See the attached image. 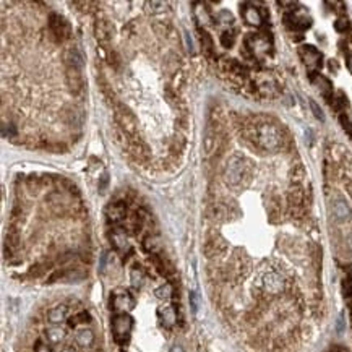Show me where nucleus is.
I'll list each match as a JSON object with an SVG mask.
<instances>
[{
    "mask_svg": "<svg viewBox=\"0 0 352 352\" xmlns=\"http://www.w3.org/2000/svg\"><path fill=\"white\" fill-rule=\"evenodd\" d=\"M257 140L260 146L271 151V149H276L281 145L283 135H281V130L276 125H273V123H262V125L257 128Z\"/></svg>",
    "mask_w": 352,
    "mask_h": 352,
    "instance_id": "nucleus-1",
    "label": "nucleus"
},
{
    "mask_svg": "<svg viewBox=\"0 0 352 352\" xmlns=\"http://www.w3.org/2000/svg\"><path fill=\"white\" fill-rule=\"evenodd\" d=\"M245 171H247V162L245 159L239 158V156H232V158L227 161L226 169H224V180L227 185L236 187L239 185L242 179L245 177Z\"/></svg>",
    "mask_w": 352,
    "mask_h": 352,
    "instance_id": "nucleus-2",
    "label": "nucleus"
},
{
    "mask_svg": "<svg viewBox=\"0 0 352 352\" xmlns=\"http://www.w3.org/2000/svg\"><path fill=\"white\" fill-rule=\"evenodd\" d=\"M132 328H133V318L130 315L119 314L112 318V335H114V340L119 344L128 341Z\"/></svg>",
    "mask_w": 352,
    "mask_h": 352,
    "instance_id": "nucleus-3",
    "label": "nucleus"
},
{
    "mask_svg": "<svg viewBox=\"0 0 352 352\" xmlns=\"http://www.w3.org/2000/svg\"><path fill=\"white\" fill-rule=\"evenodd\" d=\"M49 26H50V31L58 41H63L70 36V24L68 21L65 19L63 16L57 15V13H52L49 16Z\"/></svg>",
    "mask_w": 352,
    "mask_h": 352,
    "instance_id": "nucleus-4",
    "label": "nucleus"
},
{
    "mask_svg": "<svg viewBox=\"0 0 352 352\" xmlns=\"http://www.w3.org/2000/svg\"><path fill=\"white\" fill-rule=\"evenodd\" d=\"M110 305H112L114 310L123 312V314H125V312L132 310L135 307V299L127 291H117V292H114Z\"/></svg>",
    "mask_w": 352,
    "mask_h": 352,
    "instance_id": "nucleus-5",
    "label": "nucleus"
},
{
    "mask_svg": "<svg viewBox=\"0 0 352 352\" xmlns=\"http://www.w3.org/2000/svg\"><path fill=\"white\" fill-rule=\"evenodd\" d=\"M299 54H301L304 63L307 65V68L310 70H317L322 67V54L318 52L314 45H302L301 50H299Z\"/></svg>",
    "mask_w": 352,
    "mask_h": 352,
    "instance_id": "nucleus-6",
    "label": "nucleus"
},
{
    "mask_svg": "<svg viewBox=\"0 0 352 352\" xmlns=\"http://www.w3.org/2000/svg\"><path fill=\"white\" fill-rule=\"evenodd\" d=\"M286 21L289 26H292L294 29H307L312 24V18L305 13V10H296L292 11L291 15L286 16Z\"/></svg>",
    "mask_w": 352,
    "mask_h": 352,
    "instance_id": "nucleus-7",
    "label": "nucleus"
},
{
    "mask_svg": "<svg viewBox=\"0 0 352 352\" xmlns=\"http://www.w3.org/2000/svg\"><path fill=\"white\" fill-rule=\"evenodd\" d=\"M263 286L270 294H279L284 291V279L278 275V273H268L263 278Z\"/></svg>",
    "mask_w": 352,
    "mask_h": 352,
    "instance_id": "nucleus-8",
    "label": "nucleus"
},
{
    "mask_svg": "<svg viewBox=\"0 0 352 352\" xmlns=\"http://www.w3.org/2000/svg\"><path fill=\"white\" fill-rule=\"evenodd\" d=\"M67 84H68V88H70L71 93H75V94L81 93V91H83V86H84L81 70L68 68V71H67Z\"/></svg>",
    "mask_w": 352,
    "mask_h": 352,
    "instance_id": "nucleus-9",
    "label": "nucleus"
},
{
    "mask_svg": "<svg viewBox=\"0 0 352 352\" xmlns=\"http://www.w3.org/2000/svg\"><path fill=\"white\" fill-rule=\"evenodd\" d=\"M333 214L336 221L340 223H346V221L351 219V208L348 205V201L344 198H336L333 201Z\"/></svg>",
    "mask_w": 352,
    "mask_h": 352,
    "instance_id": "nucleus-10",
    "label": "nucleus"
},
{
    "mask_svg": "<svg viewBox=\"0 0 352 352\" xmlns=\"http://www.w3.org/2000/svg\"><path fill=\"white\" fill-rule=\"evenodd\" d=\"M125 214H127V208L122 201H115V203L107 206V219L110 223L119 224L120 221L125 219Z\"/></svg>",
    "mask_w": 352,
    "mask_h": 352,
    "instance_id": "nucleus-11",
    "label": "nucleus"
},
{
    "mask_svg": "<svg viewBox=\"0 0 352 352\" xmlns=\"http://www.w3.org/2000/svg\"><path fill=\"white\" fill-rule=\"evenodd\" d=\"M242 16H244V19L250 26H260V24L263 23L262 13H260V10L257 8V6H253V5H244Z\"/></svg>",
    "mask_w": 352,
    "mask_h": 352,
    "instance_id": "nucleus-12",
    "label": "nucleus"
},
{
    "mask_svg": "<svg viewBox=\"0 0 352 352\" xmlns=\"http://www.w3.org/2000/svg\"><path fill=\"white\" fill-rule=\"evenodd\" d=\"M117 119H119L120 125L125 128L127 132H130V133L135 132V128H136V120H135L133 114L130 112L127 107H120V109H119V112H117Z\"/></svg>",
    "mask_w": 352,
    "mask_h": 352,
    "instance_id": "nucleus-13",
    "label": "nucleus"
},
{
    "mask_svg": "<svg viewBox=\"0 0 352 352\" xmlns=\"http://www.w3.org/2000/svg\"><path fill=\"white\" fill-rule=\"evenodd\" d=\"M65 60H67L68 68H76V70H83L84 65V58L83 54L76 47H71L65 52Z\"/></svg>",
    "mask_w": 352,
    "mask_h": 352,
    "instance_id": "nucleus-14",
    "label": "nucleus"
},
{
    "mask_svg": "<svg viewBox=\"0 0 352 352\" xmlns=\"http://www.w3.org/2000/svg\"><path fill=\"white\" fill-rule=\"evenodd\" d=\"M250 49L253 50L255 55H263L268 52L270 49V42L268 39L263 36H252L250 37Z\"/></svg>",
    "mask_w": 352,
    "mask_h": 352,
    "instance_id": "nucleus-15",
    "label": "nucleus"
},
{
    "mask_svg": "<svg viewBox=\"0 0 352 352\" xmlns=\"http://www.w3.org/2000/svg\"><path fill=\"white\" fill-rule=\"evenodd\" d=\"M159 317H161V322L164 325L166 328H172L175 322H177V314L172 305H166V307H161L159 309Z\"/></svg>",
    "mask_w": 352,
    "mask_h": 352,
    "instance_id": "nucleus-16",
    "label": "nucleus"
},
{
    "mask_svg": "<svg viewBox=\"0 0 352 352\" xmlns=\"http://www.w3.org/2000/svg\"><path fill=\"white\" fill-rule=\"evenodd\" d=\"M110 242H112V245L115 247L117 250H127L128 249V239H127V234L125 231H122V229H115L112 231V234H110Z\"/></svg>",
    "mask_w": 352,
    "mask_h": 352,
    "instance_id": "nucleus-17",
    "label": "nucleus"
},
{
    "mask_svg": "<svg viewBox=\"0 0 352 352\" xmlns=\"http://www.w3.org/2000/svg\"><path fill=\"white\" fill-rule=\"evenodd\" d=\"M75 341H76L78 346H81V348H89L91 344H93V341H94V333H93V331H91L89 328H81V330L76 331Z\"/></svg>",
    "mask_w": 352,
    "mask_h": 352,
    "instance_id": "nucleus-18",
    "label": "nucleus"
},
{
    "mask_svg": "<svg viewBox=\"0 0 352 352\" xmlns=\"http://www.w3.org/2000/svg\"><path fill=\"white\" fill-rule=\"evenodd\" d=\"M67 314H68V307L67 305H57V307L50 309L49 314H47V320L50 323H62L65 318H67Z\"/></svg>",
    "mask_w": 352,
    "mask_h": 352,
    "instance_id": "nucleus-19",
    "label": "nucleus"
},
{
    "mask_svg": "<svg viewBox=\"0 0 352 352\" xmlns=\"http://www.w3.org/2000/svg\"><path fill=\"white\" fill-rule=\"evenodd\" d=\"M112 31L114 28L106 19H101V21L96 23V36L97 39H101V41H107V39L112 36Z\"/></svg>",
    "mask_w": 352,
    "mask_h": 352,
    "instance_id": "nucleus-20",
    "label": "nucleus"
},
{
    "mask_svg": "<svg viewBox=\"0 0 352 352\" xmlns=\"http://www.w3.org/2000/svg\"><path fill=\"white\" fill-rule=\"evenodd\" d=\"M312 80H314V83L317 84V88L320 89V93L325 97H327V99H330V97H331V91H333V86H331L330 80H327V78L322 76V75L312 76Z\"/></svg>",
    "mask_w": 352,
    "mask_h": 352,
    "instance_id": "nucleus-21",
    "label": "nucleus"
},
{
    "mask_svg": "<svg viewBox=\"0 0 352 352\" xmlns=\"http://www.w3.org/2000/svg\"><path fill=\"white\" fill-rule=\"evenodd\" d=\"M45 336H47V340L52 343V344H57V343H60L65 340V336H67V333H65V330L62 327H50L45 330Z\"/></svg>",
    "mask_w": 352,
    "mask_h": 352,
    "instance_id": "nucleus-22",
    "label": "nucleus"
},
{
    "mask_svg": "<svg viewBox=\"0 0 352 352\" xmlns=\"http://www.w3.org/2000/svg\"><path fill=\"white\" fill-rule=\"evenodd\" d=\"M195 16H197V19L201 23V24H210L211 23V16H210V13H208L206 10V6L205 5H201V3H197L195 5Z\"/></svg>",
    "mask_w": 352,
    "mask_h": 352,
    "instance_id": "nucleus-23",
    "label": "nucleus"
},
{
    "mask_svg": "<svg viewBox=\"0 0 352 352\" xmlns=\"http://www.w3.org/2000/svg\"><path fill=\"white\" fill-rule=\"evenodd\" d=\"M143 279H145V275H143V271L140 268H133L130 271V281H132L133 288H141Z\"/></svg>",
    "mask_w": 352,
    "mask_h": 352,
    "instance_id": "nucleus-24",
    "label": "nucleus"
},
{
    "mask_svg": "<svg viewBox=\"0 0 352 352\" xmlns=\"http://www.w3.org/2000/svg\"><path fill=\"white\" fill-rule=\"evenodd\" d=\"M154 296L158 297L159 301H167V299H171V296H172L171 284H164V286H161V288H158L154 291Z\"/></svg>",
    "mask_w": 352,
    "mask_h": 352,
    "instance_id": "nucleus-25",
    "label": "nucleus"
},
{
    "mask_svg": "<svg viewBox=\"0 0 352 352\" xmlns=\"http://www.w3.org/2000/svg\"><path fill=\"white\" fill-rule=\"evenodd\" d=\"M200 39H201V45L205 47V50L208 52V54H211V52H213V39L210 36V32L201 31L200 32Z\"/></svg>",
    "mask_w": 352,
    "mask_h": 352,
    "instance_id": "nucleus-26",
    "label": "nucleus"
},
{
    "mask_svg": "<svg viewBox=\"0 0 352 352\" xmlns=\"http://www.w3.org/2000/svg\"><path fill=\"white\" fill-rule=\"evenodd\" d=\"M91 322V315L88 312H81V314H78L76 317H73L70 320V327H76V325L80 323H89Z\"/></svg>",
    "mask_w": 352,
    "mask_h": 352,
    "instance_id": "nucleus-27",
    "label": "nucleus"
},
{
    "mask_svg": "<svg viewBox=\"0 0 352 352\" xmlns=\"http://www.w3.org/2000/svg\"><path fill=\"white\" fill-rule=\"evenodd\" d=\"M2 136L3 138H15L16 136L15 125H11V123H2Z\"/></svg>",
    "mask_w": 352,
    "mask_h": 352,
    "instance_id": "nucleus-28",
    "label": "nucleus"
},
{
    "mask_svg": "<svg viewBox=\"0 0 352 352\" xmlns=\"http://www.w3.org/2000/svg\"><path fill=\"white\" fill-rule=\"evenodd\" d=\"M234 42H236V36H234L232 32L226 31V32L221 34V44H223L224 47H232Z\"/></svg>",
    "mask_w": 352,
    "mask_h": 352,
    "instance_id": "nucleus-29",
    "label": "nucleus"
},
{
    "mask_svg": "<svg viewBox=\"0 0 352 352\" xmlns=\"http://www.w3.org/2000/svg\"><path fill=\"white\" fill-rule=\"evenodd\" d=\"M188 301H190V309L193 314H198V309H200V297L197 292H190L188 296Z\"/></svg>",
    "mask_w": 352,
    "mask_h": 352,
    "instance_id": "nucleus-30",
    "label": "nucleus"
},
{
    "mask_svg": "<svg viewBox=\"0 0 352 352\" xmlns=\"http://www.w3.org/2000/svg\"><path fill=\"white\" fill-rule=\"evenodd\" d=\"M145 249H146L148 252H151V253L158 252V250H159V242H158V239H154V237H148V239H146V242H145Z\"/></svg>",
    "mask_w": 352,
    "mask_h": 352,
    "instance_id": "nucleus-31",
    "label": "nucleus"
},
{
    "mask_svg": "<svg viewBox=\"0 0 352 352\" xmlns=\"http://www.w3.org/2000/svg\"><path fill=\"white\" fill-rule=\"evenodd\" d=\"M218 19H219V21L223 23V24H232V23H234V16H232V13H231V11H227V10L219 11Z\"/></svg>",
    "mask_w": 352,
    "mask_h": 352,
    "instance_id": "nucleus-32",
    "label": "nucleus"
},
{
    "mask_svg": "<svg viewBox=\"0 0 352 352\" xmlns=\"http://www.w3.org/2000/svg\"><path fill=\"white\" fill-rule=\"evenodd\" d=\"M310 107H312V112H314V115L317 117V119L320 122H325V114L322 112L320 106H318L315 101H310Z\"/></svg>",
    "mask_w": 352,
    "mask_h": 352,
    "instance_id": "nucleus-33",
    "label": "nucleus"
},
{
    "mask_svg": "<svg viewBox=\"0 0 352 352\" xmlns=\"http://www.w3.org/2000/svg\"><path fill=\"white\" fill-rule=\"evenodd\" d=\"M335 28H336V31L344 32L346 29H349V19H346V18H340V19H338V21L335 23Z\"/></svg>",
    "mask_w": 352,
    "mask_h": 352,
    "instance_id": "nucleus-34",
    "label": "nucleus"
},
{
    "mask_svg": "<svg viewBox=\"0 0 352 352\" xmlns=\"http://www.w3.org/2000/svg\"><path fill=\"white\" fill-rule=\"evenodd\" d=\"M6 244H10L11 247H16L18 245V234L15 231H10L8 236H6Z\"/></svg>",
    "mask_w": 352,
    "mask_h": 352,
    "instance_id": "nucleus-35",
    "label": "nucleus"
},
{
    "mask_svg": "<svg viewBox=\"0 0 352 352\" xmlns=\"http://www.w3.org/2000/svg\"><path fill=\"white\" fill-rule=\"evenodd\" d=\"M340 122H341L343 128L346 130V132L352 136V125H351V122L348 120V117H346V115H341V117H340Z\"/></svg>",
    "mask_w": 352,
    "mask_h": 352,
    "instance_id": "nucleus-36",
    "label": "nucleus"
},
{
    "mask_svg": "<svg viewBox=\"0 0 352 352\" xmlns=\"http://www.w3.org/2000/svg\"><path fill=\"white\" fill-rule=\"evenodd\" d=\"M107 184H109V175H107V174H102L101 182H99V190H101V192H106Z\"/></svg>",
    "mask_w": 352,
    "mask_h": 352,
    "instance_id": "nucleus-37",
    "label": "nucleus"
},
{
    "mask_svg": "<svg viewBox=\"0 0 352 352\" xmlns=\"http://www.w3.org/2000/svg\"><path fill=\"white\" fill-rule=\"evenodd\" d=\"M343 330H344V315L341 314L338 317V322H336V331L338 333H343Z\"/></svg>",
    "mask_w": 352,
    "mask_h": 352,
    "instance_id": "nucleus-38",
    "label": "nucleus"
},
{
    "mask_svg": "<svg viewBox=\"0 0 352 352\" xmlns=\"http://www.w3.org/2000/svg\"><path fill=\"white\" fill-rule=\"evenodd\" d=\"M36 352H52L45 344H42L41 341H37L36 343Z\"/></svg>",
    "mask_w": 352,
    "mask_h": 352,
    "instance_id": "nucleus-39",
    "label": "nucleus"
},
{
    "mask_svg": "<svg viewBox=\"0 0 352 352\" xmlns=\"http://www.w3.org/2000/svg\"><path fill=\"white\" fill-rule=\"evenodd\" d=\"M171 352H185L184 348L180 346V344H174V346L171 348Z\"/></svg>",
    "mask_w": 352,
    "mask_h": 352,
    "instance_id": "nucleus-40",
    "label": "nucleus"
},
{
    "mask_svg": "<svg viewBox=\"0 0 352 352\" xmlns=\"http://www.w3.org/2000/svg\"><path fill=\"white\" fill-rule=\"evenodd\" d=\"M106 258H107V253H104V255L101 257V271L106 270Z\"/></svg>",
    "mask_w": 352,
    "mask_h": 352,
    "instance_id": "nucleus-41",
    "label": "nucleus"
},
{
    "mask_svg": "<svg viewBox=\"0 0 352 352\" xmlns=\"http://www.w3.org/2000/svg\"><path fill=\"white\" fill-rule=\"evenodd\" d=\"M331 352H348V351L341 346H335V348H331Z\"/></svg>",
    "mask_w": 352,
    "mask_h": 352,
    "instance_id": "nucleus-42",
    "label": "nucleus"
},
{
    "mask_svg": "<svg viewBox=\"0 0 352 352\" xmlns=\"http://www.w3.org/2000/svg\"><path fill=\"white\" fill-rule=\"evenodd\" d=\"M348 67H349V70L352 71V55H351V57L348 58Z\"/></svg>",
    "mask_w": 352,
    "mask_h": 352,
    "instance_id": "nucleus-43",
    "label": "nucleus"
},
{
    "mask_svg": "<svg viewBox=\"0 0 352 352\" xmlns=\"http://www.w3.org/2000/svg\"><path fill=\"white\" fill-rule=\"evenodd\" d=\"M62 352H73V349H70V348H67V349H63Z\"/></svg>",
    "mask_w": 352,
    "mask_h": 352,
    "instance_id": "nucleus-44",
    "label": "nucleus"
},
{
    "mask_svg": "<svg viewBox=\"0 0 352 352\" xmlns=\"http://www.w3.org/2000/svg\"><path fill=\"white\" fill-rule=\"evenodd\" d=\"M349 245L352 247V234H351V236H349Z\"/></svg>",
    "mask_w": 352,
    "mask_h": 352,
    "instance_id": "nucleus-45",
    "label": "nucleus"
}]
</instances>
